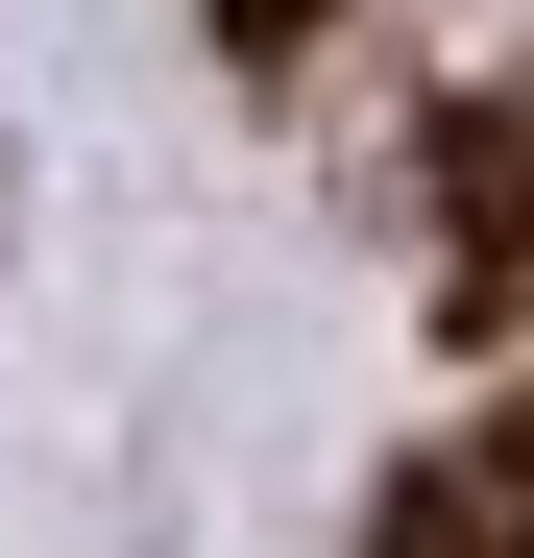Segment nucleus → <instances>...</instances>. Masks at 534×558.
<instances>
[{
	"label": "nucleus",
	"instance_id": "1",
	"mask_svg": "<svg viewBox=\"0 0 534 558\" xmlns=\"http://www.w3.org/2000/svg\"><path fill=\"white\" fill-rule=\"evenodd\" d=\"M389 558H534V413H510L486 461H437V486L389 510Z\"/></svg>",
	"mask_w": 534,
	"mask_h": 558
},
{
	"label": "nucleus",
	"instance_id": "2",
	"mask_svg": "<svg viewBox=\"0 0 534 558\" xmlns=\"http://www.w3.org/2000/svg\"><path fill=\"white\" fill-rule=\"evenodd\" d=\"M219 25H243V49H292V25H316V0H219Z\"/></svg>",
	"mask_w": 534,
	"mask_h": 558
}]
</instances>
